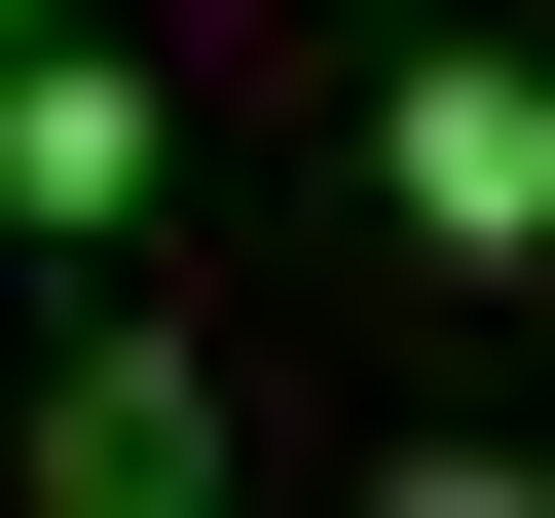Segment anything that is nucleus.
<instances>
[{
  "label": "nucleus",
  "instance_id": "nucleus-1",
  "mask_svg": "<svg viewBox=\"0 0 555 518\" xmlns=\"http://www.w3.org/2000/svg\"><path fill=\"white\" fill-rule=\"evenodd\" d=\"M371 259H444V297H518V259H555V38L371 75Z\"/></svg>",
  "mask_w": 555,
  "mask_h": 518
},
{
  "label": "nucleus",
  "instance_id": "nucleus-2",
  "mask_svg": "<svg viewBox=\"0 0 555 518\" xmlns=\"http://www.w3.org/2000/svg\"><path fill=\"white\" fill-rule=\"evenodd\" d=\"M38 518H222V371L185 334H75L38 371Z\"/></svg>",
  "mask_w": 555,
  "mask_h": 518
},
{
  "label": "nucleus",
  "instance_id": "nucleus-3",
  "mask_svg": "<svg viewBox=\"0 0 555 518\" xmlns=\"http://www.w3.org/2000/svg\"><path fill=\"white\" fill-rule=\"evenodd\" d=\"M149 148H185V112H149L112 38H0V222H38V259H75V222H149Z\"/></svg>",
  "mask_w": 555,
  "mask_h": 518
},
{
  "label": "nucleus",
  "instance_id": "nucleus-4",
  "mask_svg": "<svg viewBox=\"0 0 555 518\" xmlns=\"http://www.w3.org/2000/svg\"><path fill=\"white\" fill-rule=\"evenodd\" d=\"M371 518H555V481H518V444H371Z\"/></svg>",
  "mask_w": 555,
  "mask_h": 518
},
{
  "label": "nucleus",
  "instance_id": "nucleus-5",
  "mask_svg": "<svg viewBox=\"0 0 555 518\" xmlns=\"http://www.w3.org/2000/svg\"><path fill=\"white\" fill-rule=\"evenodd\" d=\"M0 38H38V0H0Z\"/></svg>",
  "mask_w": 555,
  "mask_h": 518
}]
</instances>
